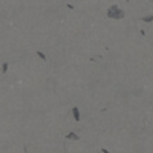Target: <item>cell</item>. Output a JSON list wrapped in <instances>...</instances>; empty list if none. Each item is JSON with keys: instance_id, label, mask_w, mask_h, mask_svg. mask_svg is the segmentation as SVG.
<instances>
[{"instance_id": "obj_1", "label": "cell", "mask_w": 153, "mask_h": 153, "mask_svg": "<svg viewBox=\"0 0 153 153\" xmlns=\"http://www.w3.org/2000/svg\"><path fill=\"white\" fill-rule=\"evenodd\" d=\"M109 16H110L112 19H121L124 14H123V11H120V8L112 6V8H110V11H109Z\"/></svg>"}]
</instances>
